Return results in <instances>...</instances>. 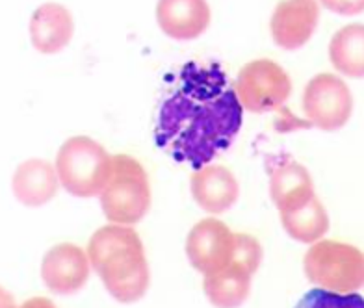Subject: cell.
<instances>
[{"mask_svg": "<svg viewBox=\"0 0 364 308\" xmlns=\"http://www.w3.org/2000/svg\"><path fill=\"white\" fill-rule=\"evenodd\" d=\"M244 123V108L218 63L182 65L160 102L154 143L178 164L196 171L225 153Z\"/></svg>", "mask_w": 364, "mask_h": 308, "instance_id": "obj_1", "label": "cell"}, {"mask_svg": "<svg viewBox=\"0 0 364 308\" xmlns=\"http://www.w3.org/2000/svg\"><path fill=\"white\" fill-rule=\"evenodd\" d=\"M86 251L91 268L117 303H136L147 294L151 271L144 241L132 226H101L90 238Z\"/></svg>", "mask_w": 364, "mask_h": 308, "instance_id": "obj_2", "label": "cell"}, {"mask_svg": "<svg viewBox=\"0 0 364 308\" xmlns=\"http://www.w3.org/2000/svg\"><path fill=\"white\" fill-rule=\"evenodd\" d=\"M105 217L114 225L132 226L147 216L153 193L145 167L130 154L112 156V173L99 195Z\"/></svg>", "mask_w": 364, "mask_h": 308, "instance_id": "obj_3", "label": "cell"}, {"mask_svg": "<svg viewBox=\"0 0 364 308\" xmlns=\"http://www.w3.org/2000/svg\"><path fill=\"white\" fill-rule=\"evenodd\" d=\"M54 165L69 195L90 199L105 189L112 173V156L90 136H73L62 143Z\"/></svg>", "mask_w": 364, "mask_h": 308, "instance_id": "obj_4", "label": "cell"}, {"mask_svg": "<svg viewBox=\"0 0 364 308\" xmlns=\"http://www.w3.org/2000/svg\"><path fill=\"white\" fill-rule=\"evenodd\" d=\"M303 270L318 288L353 294L364 286V253L344 241L320 240L305 253Z\"/></svg>", "mask_w": 364, "mask_h": 308, "instance_id": "obj_5", "label": "cell"}, {"mask_svg": "<svg viewBox=\"0 0 364 308\" xmlns=\"http://www.w3.org/2000/svg\"><path fill=\"white\" fill-rule=\"evenodd\" d=\"M235 92L242 108L251 114L283 110L292 93V80L277 62L260 58L240 67Z\"/></svg>", "mask_w": 364, "mask_h": 308, "instance_id": "obj_6", "label": "cell"}, {"mask_svg": "<svg viewBox=\"0 0 364 308\" xmlns=\"http://www.w3.org/2000/svg\"><path fill=\"white\" fill-rule=\"evenodd\" d=\"M303 111L311 126L323 132L341 131L353 114V95L348 84L331 72L311 78L303 92Z\"/></svg>", "mask_w": 364, "mask_h": 308, "instance_id": "obj_7", "label": "cell"}, {"mask_svg": "<svg viewBox=\"0 0 364 308\" xmlns=\"http://www.w3.org/2000/svg\"><path fill=\"white\" fill-rule=\"evenodd\" d=\"M236 232L216 217L197 221L186 236V256L196 271L208 277L232 264Z\"/></svg>", "mask_w": 364, "mask_h": 308, "instance_id": "obj_8", "label": "cell"}, {"mask_svg": "<svg viewBox=\"0 0 364 308\" xmlns=\"http://www.w3.org/2000/svg\"><path fill=\"white\" fill-rule=\"evenodd\" d=\"M90 271L87 251L68 241L50 247L41 260V280L56 295L78 294L86 286Z\"/></svg>", "mask_w": 364, "mask_h": 308, "instance_id": "obj_9", "label": "cell"}, {"mask_svg": "<svg viewBox=\"0 0 364 308\" xmlns=\"http://www.w3.org/2000/svg\"><path fill=\"white\" fill-rule=\"evenodd\" d=\"M320 21V6L312 0H283L269 19L273 43L284 50H297L309 43Z\"/></svg>", "mask_w": 364, "mask_h": 308, "instance_id": "obj_10", "label": "cell"}, {"mask_svg": "<svg viewBox=\"0 0 364 308\" xmlns=\"http://www.w3.org/2000/svg\"><path fill=\"white\" fill-rule=\"evenodd\" d=\"M269 197L279 214L294 212L316 197L309 169L292 158L275 162L269 167Z\"/></svg>", "mask_w": 364, "mask_h": 308, "instance_id": "obj_11", "label": "cell"}, {"mask_svg": "<svg viewBox=\"0 0 364 308\" xmlns=\"http://www.w3.org/2000/svg\"><path fill=\"white\" fill-rule=\"evenodd\" d=\"M190 192L201 210L220 216L235 207L240 186L235 173L225 165L210 164L196 171L190 178Z\"/></svg>", "mask_w": 364, "mask_h": 308, "instance_id": "obj_12", "label": "cell"}, {"mask_svg": "<svg viewBox=\"0 0 364 308\" xmlns=\"http://www.w3.org/2000/svg\"><path fill=\"white\" fill-rule=\"evenodd\" d=\"M212 11L205 0H160L156 23L164 34L177 41L197 39L210 26Z\"/></svg>", "mask_w": 364, "mask_h": 308, "instance_id": "obj_13", "label": "cell"}, {"mask_svg": "<svg viewBox=\"0 0 364 308\" xmlns=\"http://www.w3.org/2000/svg\"><path fill=\"white\" fill-rule=\"evenodd\" d=\"M56 165L43 158L24 160L11 177V192L15 199L28 208H41L56 197L60 189Z\"/></svg>", "mask_w": 364, "mask_h": 308, "instance_id": "obj_14", "label": "cell"}, {"mask_svg": "<svg viewBox=\"0 0 364 308\" xmlns=\"http://www.w3.org/2000/svg\"><path fill=\"white\" fill-rule=\"evenodd\" d=\"M75 21L71 11L58 2L39 6L30 19V41L41 54H58L71 43Z\"/></svg>", "mask_w": 364, "mask_h": 308, "instance_id": "obj_15", "label": "cell"}, {"mask_svg": "<svg viewBox=\"0 0 364 308\" xmlns=\"http://www.w3.org/2000/svg\"><path fill=\"white\" fill-rule=\"evenodd\" d=\"M253 275L244 268L230 264L220 273L208 275L203 280L206 299L216 308H240L247 301Z\"/></svg>", "mask_w": 364, "mask_h": 308, "instance_id": "obj_16", "label": "cell"}, {"mask_svg": "<svg viewBox=\"0 0 364 308\" xmlns=\"http://www.w3.org/2000/svg\"><path fill=\"white\" fill-rule=\"evenodd\" d=\"M329 62L344 77L364 78V24H346L331 38Z\"/></svg>", "mask_w": 364, "mask_h": 308, "instance_id": "obj_17", "label": "cell"}, {"mask_svg": "<svg viewBox=\"0 0 364 308\" xmlns=\"http://www.w3.org/2000/svg\"><path fill=\"white\" fill-rule=\"evenodd\" d=\"M288 236L299 243H316L329 231V216L318 197L299 210L279 214Z\"/></svg>", "mask_w": 364, "mask_h": 308, "instance_id": "obj_18", "label": "cell"}, {"mask_svg": "<svg viewBox=\"0 0 364 308\" xmlns=\"http://www.w3.org/2000/svg\"><path fill=\"white\" fill-rule=\"evenodd\" d=\"M296 308H364V297L353 294H336L323 288H314L299 299Z\"/></svg>", "mask_w": 364, "mask_h": 308, "instance_id": "obj_19", "label": "cell"}, {"mask_svg": "<svg viewBox=\"0 0 364 308\" xmlns=\"http://www.w3.org/2000/svg\"><path fill=\"white\" fill-rule=\"evenodd\" d=\"M232 264L244 268L255 275L259 271L260 264H262V246L251 234H244V232H236V243H235V258Z\"/></svg>", "mask_w": 364, "mask_h": 308, "instance_id": "obj_20", "label": "cell"}, {"mask_svg": "<svg viewBox=\"0 0 364 308\" xmlns=\"http://www.w3.org/2000/svg\"><path fill=\"white\" fill-rule=\"evenodd\" d=\"M326 6L331 10L341 11V15H357L364 10V2H351V4H348V2H326Z\"/></svg>", "mask_w": 364, "mask_h": 308, "instance_id": "obj_21", "label": "cell"}, {"mask_svg": "<svg viewBox=\"0 0 364 308\" xmlns=\"http://www.w3.org/2000/svg\"><path fill=\"white\" fill-rule=\"evenodd\" d=\"M19 308H56V304L47 297H30Z\"/></svg>", "mask_w": 364, "mask_h": 308, "instance_id": "obj_22", "label": "cell"}]
</instances>
